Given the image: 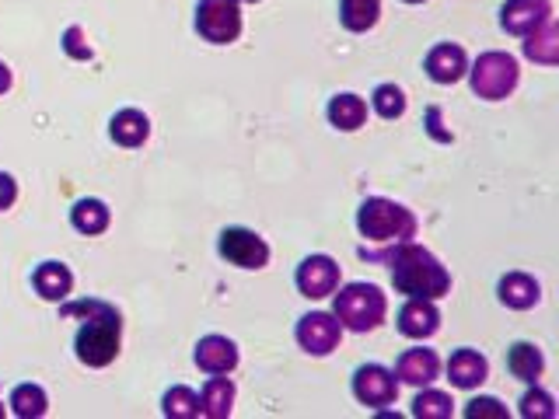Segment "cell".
Wrapping results in <instances>:
<instances>
[{
  "instance_id": "6da1fadb",
  "label": "cell",
  "mask_w": 559,
  "mask_h": 419,
  "mask_svg": "<svg viewBox=\"0 0 559 419\" xmlns=\"http://www.w3.org/2000/svg\"><path fill=\"white\" fill-rule=\"evenodd\" d=\"M360 259L388 262L392 266V287L402 297H420V301H441L451 294V273L430 248L406 241L392 248H360Z\"/></svg>"
},
{
  "instance_id": "7a4b0ae2",
  "label": "cell",
  "mask_w": 559,
  "mask_h": 419,
  "mask_svg": "<svg viewBox=\"0 0 559 419\" xmlns=\"http://www.w3.org/2000/svg\"><path fill=\"white\" fill-rule=\"evenodd\" d=\"M63 318H84L74 336V353L84 367H109L123 343V318L105 301H77L63 308Z\"/></svg>"
},
{
  "instance_id": "3957f363",
  "label": "cell",
  "mask_w": 559,
  "mask_h": 419,
  "mask_svg": "<svg viewBox=\"0 0 559 419\" xmlns=\"http://www.w3.org/2000/svg\"><path fill=\"white\" fill-rule=\"evenodd\" d=\"M357 231L360 238H367L378 248L406 245V241L416 238V217L402 203L385 200V196H371L357 210Z\"/></svg>"
},
{
  "instance_id": "277c9868",
  "label": "cell",
  "mask_w": 559,
  "mask_h": 419,
  "mask_svg": "<svg viewBox=\"0 0 559 419\" xmlns=\"http://www.w3.org/2000/svg\"><path fill=\"white\" fill-rule=\"evenodd\" d=\"M332 315L339 318L343 332H374L381 329L388 315V297L374 283H346L336 287V301H332Z\"/></svg>"
},
{
  "instance_id": "5b68a950",
  "label": "cell",
  "mask_w": 559,
  "mask_h": 419,
  "mask_svg": "<svg viewBox=\"0 0 559 419\" xmlns=\"http://www.w3.org/2000/svg\"><path fill=\"white\" fill-rule=\"evenodd\" d=\"M469 84L483 102H504V98L514 95V88L521 84V67L511 53H500V49H490L483 53L476 63H469Z\"/></svg>"
},
{
  "instance_id": "8992f818",
  "label": "cell",
  "mask_w": 559,
  "mask_h": 419,
  "mask_svg": "<svg viewBox=\"0 0 559 419\" xmlns=\"http://www.w3.org/2000/svg\"><path fill=\"white\" fill-rule=\"evenodd\" d=\"M196 32L210 46H231L242 35V4L238 0H200L196 4Z\"/></svg>"
},
{
  "instance_id": "52a82bcc",
  "label": "cell",
  "mask_w": 559,
  "mask_h": 419,
  "mask_svg": "<svg viewBox=\"0 0 559 419\" xmlns=\"http://www.w3.org/2000/svg\"><path fill=\"white\" fill-rule=\"evenodd\" d=\"M217 252L238 269H266L270 266V245L249 227H224L217 238Z\"/></svg>"
},
{
  "instance_id": "ba28073f",
  "label": "cell",
  "mask_w": 559,
  "mask_h": 419,
  "mask_svg": "<svg viewBox=\"0 0 559 419\" xmlns=\"http://www.w3.org/2000/svg\"><path fill=\"white\" fill-rule=\"evenodd\" d=\"M353 399L367 409L395 406V399H399V378H395V371H388L381 364H360L353 371Z\"/></svg>"
},
{
  "instance_id": "9c48e42d",
  "label": "cell",
  "mask_w": 559,
  "mask_h": 419,
  "mask_svg": "<svg viewBox=\"0 0 559 419\" xmlns=\"http://www.w3.org/2000/svg\"><path fill=\"white\" fill-rule=\"evenodd\" d=\"M294 339L308 357H329L343 343V325L332 311H311L297 322Z\"/></svg>"
},
{
  "instance_id": "30bf717a",
  "label": "cell",
  "mask_w": 559,
  "mask_h": 419,
  "mask_svg": "<svg viewBox=\"0 0 559 419\" xmlns=\"http://www.w3.org/2000/svg\"><path fill=\"white\" fill-rule=\"evenodd\" d=\"M297 294L308 297V301H322V297L336 294L339 287V262L332 255H308V259L297 266L294 273Z\"/></svg>"
},
{
  "instance_id": "8fae6325",
  "label": "cell",
  "mask_w": 559,
  "mask_h": 419,
  "mask_svg": "<svg viewBox=\"0 0 559 419\" xmlns=\"http://www.w3.org/2000/svg\"><path fill=\"white\" fill-rule=\"evenodd\" d=\"M549 18H553L549 0H504V7H500V28L511 35H521V39L539 25H546Z\"/></svg>"
},
{
  "instance_id": "7c38bea8",
  "label": "cell",
  "mask_w": 559,
  "mask_h": 419,
  "mask_svg": "<svg viewBox=\"0 0 559 419\" xmlns=\"http://www.w3.org/2000/svg\"><path fill=\"white\" fill-rule=\"evenodd\" d=\"M423 70L434 84H458L469 74V53L458 42H437L423 60Z\"/></svg>"
},
{
  "instance_id": "4fadbf2b",
  "label": "cell",
  "mask_w": 559,
  "mask_h": 419,
  "mask_svg": "<svg viewBox=\"0 0 559 419\" xmlns=\"http://www.w3.org/2000/svg\"><path fill=\"white\" fill-rule=\"evenodd\" d=\"M395 329L406 339H430L441 329V308L437 301H420V297H406V304L399 308Z\"/></svg>"
},
{
  "instance_id": "5bb4252c",
  "label": "cell",
  "mask_w": 559,
  "mask_h": 419,
  "mask_svg": "<svg viewBox=\"0 0 559 419\" xmlns=\"http://www.w3.org/2000/svg\"><path fill=\"white\" fill-rule=\"evenodd\" d=\"M193 360L203 374H231L238 367V360H242V353H238L235 339L217 336L214 332V336H203L200 343H196Z\"/></svg>"
},
{
  "instance_id": "9a60e30c",
  "label": "cell",
  "mask_w": 559,
  "mask_h": 419,
  "mask_svg": "<svg viewBox=\"0 0 559 419\" xmlns=\"http://www.w3.org/2000/svg\"><path fill=\"white\" fill-rule=\"evenodd\" d=\"M395 378H399L402 385H409V388L434 385V381L441 378V357H437L434 350H423V346L406 350L399 357V364H395Z\"/></svg>"
},
{
  "instance_id": "2e32d148",
  "label": "cell",
  "mask_w": 559,
  "mask_h": 419,
  "mask_svg": "<svg viewBox=\"0 0 559 419\" xmlns=\"http://www.w3.org/2000/svg\"><path fill=\"white\" fill-rule=\"evenodd\" d=\"M486 378H490V360L472 346H462L448 357V381L462 392H476Z\"/></svg>"
},
{
  "instance_id": "e0dca14e",
  "label": "cell",
  "mask_w": 559,
  "mask_h": 419,
  "mask_svg": "<svg viewBox=\"0 0 559 419\" xmlns=\"http://www.w3.org/2000/svg\"><path fill=\"white\" fill-rule=\"evenodd\" d=\"M32 287H35V294H39L42 301L60 304V301H67L70 290H74V273H70V269L63 266V262H56V259L39 262V266H35V273H32Z\"/></svg>"
},
{
  "instance_id": "ac0fdd59",
  "label": "cell",
  "mask_w": 559,
  "mask_h": 419,
  "mask_svg": "<svg viewBox=\"0 0 559 419\" xmlns=\"http://www.w3.org/2000/svg\"><path fill=\"white\" fill-rule=\"evenodd\" d=\"M497 297H500V304L511 311H532L535 304L542 301V287H539V280L528 273H507V276H500V283H497Z\"/></svg>"
},
{
  "instance_id": "d6986e66",
  "label": "cell",
  "mask_w": 559,
  "mask_h": 419,
  "mask_svg": "<svg viewBox=\"0 0 559 419\" xmlns=\"http://www.w3.org/2000/svg\"><path fill=\"white\" fill-rule=\"evenodd\" d=\"M325 116H329L332 130L357 133L360 126L367 123V102L360 95H353V91H343V95L329 98V109H325Z\"/></svg>"
},
{
  "instance_id": "ffe728a7",
  "label": "cell",
  "mask_w": 559,
  "mask_h": 419,
  "mask_svg": "<svg viewBox=\"0 0 559 419\" xmlns=\"http://www.w3.org/2000/svg\"><path fill=\"white\" fill-rule=\"evenodd\" d=\"M235 413V385L228 374H210V381L200 392V416L207 419H228Z\"/></svg>"
},
{
  "instance_id": "44dd1931",
  "label": "cell",
  "mask_w": 559,
  "mask_h": 419,
  "mask_svg": "<svg viewBox=\"0 0 559 419\" xmlns=\"http://www.w3.org/2000/svg\"><path fill=\"white\" fill-rule=\"evenodd\" d=\"M109 137L116 140L119 147H140L151 137V119L140 109H119L116 116L109 119Z\"/></svg>"
},
{
  "instance_id": "7402d4cb",
  "label": "cell",
  "mask_w": 559,
  "mask_h": 419,
  "mask_svg": "<svg viewBox=\"0 0 559 419\" xmlns=\"http://www.w3.org/2000/svg\"><path fill=\"white\" fill-rule=\"evenodd\" d=\"M507 371H511V378L535 385L542 378V371H546V357H542V350L535 343H514L507 350Z\"/></svg>"
},
{
  "instance_id": "603a6c76",
  "label": "cell",
  "mask_w": 559,
  "mask_h": 419,
  "mask_svg": "<svg viewBox=\"0 0 559 419\" xmlns=\"http://www.w3.org/2000/svg\"><path fill=\"white\" fill-rule=\"evenodd\" d=\"M70 224H74L77 234H88V238H95V234H105L112 224V210L105 207L102 200H95V196H88V200H77L74 210H70Z\"/></svg>"
},
{
  "instance_id": "cb8c5ba5",
  "label": "cell",
  "mask_w": 559,
  "mask_h": 419,
  "mask_svg": "<svg viewBox=\"0 0 559 419\" xmlns=\"http://www.w3.org/2000/svg\"><path fill=\"white\" fill-rule=\"evenodd\" d=\"M381 18V0H339V25L346 32H371Z\"/></svg>"
},
{
  "instance_id": "d4e9b609",
  "label": "cell",
  "mask_w": 559,
  "mask_h": 419,
  "mask_svg": "<svg viewBox=\"0 0 559 419\" xmlns=\"http://www.w3.org/2000/svg\"><path fill=\"white\" fill-rule=\"evenodd\" d=\"M559 32H556V21L549 18L546 25H539L535 32L525 35V56L535 63H542V67H556L559 60Z\"/></svg>"
},
{
  "instance_id": "484cf974",
  "label": "cell",
  "mask_w": 559,
  "mask_h": 419,
  "mask_svg": "<svg viewBox=\"0 0 559 419\" xmlns=\"http://www.w3.org/2000/svg\"><path fill=\"white\" fill-rule=\"evenodd\" d=\"M413 416L416 419H451L455 416V399L441 388H420V395L413 399Z\"/></svg>"
},
{
  "instance_id": "4316f807",
  "label": "cell",
  "mask_w": 559,
  "mask_h": 419,
  "mask_svg": "<svg viewBox=\"0 0 559 419\" xmlns=\"http://www.w3.org/2000/svg\"><path fill=\"white\" fill-rule=\"evenodd\" d=\"M11 413L18 419H39L49 413V395L39 385H18L11 392Z\"/></svg>"
},
{
  "instance_id": "83f0119b",
  "label": "cell",
  "mask_w": 559,
  "mask_h": 419,
  "mask_svg": "<svg viewBox=\"0 0 559 419\" xmlns=\"http://www.w3.org/2000/svg\"><path fill=\"white\" fill-rule=\"evenodd\" d=\"M161 413H165L168 419H196L200 416V395L186 385L168 388L165 399H161Z\"/></svg>"
},
{
  "instance_id": "f1b7e54d",
  "label": "cell",
  "mask_w": 559,
  "mask_h": 419,
  "mask_svg": "<svg viewBox=\"0 0 559 419\" xmlns=\"http://www.w3.org/2000/svg\"><path fill=\"white\" fill-rule=\"evenodd\" d=\"M406 105H409L406 91H402L399 84H378V88H374V95H371V109L378 112L381 119H388V123L406 116Z\"/></svg>"
},
{
  "instance_id": "f546056e",
  "label": "cell",
  "mask_w": 559,
  "mask_h": 419,
  "mask_svg": "<svg viewBox=\"0 0 559 419\" xmlns=\"http://www.w3.org/2000/svg\"><path fill=\"white\" fill-rule=\"evenodd\" d=\"M518 413L525 419H556V399L542 388H528Z\"/></svg>"
},
{
  "instance_id": "4dcf8cb0",
  "label": "cell",
  "mask_w": 559,
  "mask_h": 419,
  "mask_svg": "<svg viewBox=\"0 0 559 419\" xmlns=\"http://www.w3.org/2000/svg\"><path fill=\"white\" fill-rule=\"evenodd\" d=\"M63 53H67L70 60H91V56H95V49H91L81 25H70L67 32H63Z\"/></svg>"
},
{
  "instance_id": "1f68e13d",
  "label": "cell",
  "mask_w": 559,
  "mask_h": 419,
  "mask_svg": "<svg viewBox=\"0 0 559 419\" xmlns=\"http://www.w3.org/2000/svg\"><path fill=\"white\" fill-rule=\"evenodd\" d=\"M507 419V406L500 399H493V395H479V399H472L469 406H465V419Z\"/></svg>"
},
{
  "instance_id": "d6a6232c",
  "label": "cell",
  "mask_w": 559,
  "mask_h": 419,
  "mask_svg": "<svg viewBox=\"0 0 559 419\" xmlns=\"http://www.w3.org/2000/svg\"><path fill=\"white\" fill-rule=\"evenodd\" d=\"M14 200H18V182H14L7 172H0V213L11 210Z\"/></svg>"
},
{
  "instance_id": "836d02e7",
  "label": "cell",
  "mask_w": 559,
  "mask_h": 419,
  "mask_svg": "<svg viewBox=\"0 0 559 419\" xmlns=\"http://www.w3.org/2000/svg\"><path fill=\"white\" fill-rule=\"evenodd\" d=\"M441 109H427V133H430V137H434V140H441V144H451V140H455V137H451V130H441Z\"/></svg>"
},
{
  "instance_id": "e575fe53",
  "label": "cell",
  "mask_w": 559,
  "mask_h": 419,
  "mask_svg": "<svg viewBox=\"0 0 559 419\" xmlns=\"http://www.w3.org/2000/svg\"><path fill=\"white\" fill-rule=\"evenodd\" d=\"M7 88H11V67H7V63L0 60V95H4Z\"/></svg>"
},
{
  "instance_id": "d590c367",
  "label": "cell",
  "mask_w": 559,
  "mask_h": 419,
  "mask_svg": "<svg viewBox=\"0 0 559 419\" xmlns=\"http://www.w3.org/2000/svg\"><path fill=\"white\" fill-rule=\"evenodd\" d=\"M238 4H259V0H238Z\"/></svg>"
},
{
  "instance_id": "8d00e7d4",
  "label": "cell",
  "mask_w": 559,
  "mask_h": 419,
  "mask_svg": "<svg viewBox=\"0 0 559 419\" xmlns=\"http://www.w3.org/2000/svg\"><path fill=\"white\" fill-rule=\"evenodd\" d=\"M406 4H423V0H406Z\"/></svg>"
},
{
  "instance_id": "74e56055",
  "label": "cell",
  "mask_w": 559,
  "mask_h": 419,
  "mask_svg": "<svg viewBox=\"0 0 559 419\" xmlns=\"http://www.w3.org/2000/svg\"><path fill=\"white\" fill-rule=\"evenodd\" d=\"M0 416H4V406H0Z\"/></svg>"
}]
</instances>
